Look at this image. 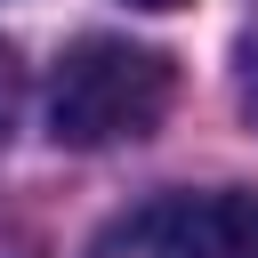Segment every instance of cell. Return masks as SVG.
I'll return each instance as SVG.
<instances>
[{
	"instance_id": "obj_4",
	"label": "cell",
	"mask_w": 258,
	"mask_h": 258,
	"mask_svg": "<svg viewBox=\"0 0 258 258\" xmlns=\"http://www.w3.org/2000/svg\"><path fill=\"white\" fill-rule=\"evenodd\" d=\"M129 8H153V16H161V8H185V0H129Z\"/></svg>"
},
{
	"instance_id": "obj_3",
	"label": "cell",
	"mask_w": 258,
	"mask_h": 258,
	"mask_svg": "<svg viewBox=\"0 0 258 258\" xmlns=\"http://www.w3.org/2000/svg\"><path fill=\"white\" fill-rule=\"evenodd\" d=\"M16 105H24V64H16V48H0V145L16 137Z\"/></svg>"
},
{
	"instance_id": "obj_2",
	"label": "cell",
	"mask_w": 258,
	"mask_h": 258,
	"mask_svg": "<svg viewBox=\"0 0 258 258\" xmlns=\"http://www.w3.org/2000/svg\"><path fill=\"white\" fill-rule=\"evenodd\" d=\"M89 258H258V194H161L113 218Z\"/></svg>"
},
{
	"instance_id": "obj_1",
	"label": "cell",
	"mask_w": 258,
	"mask_h": 258,
	"mask_svg": "<svg viewBox=\"0 0 258 258\" xmlns=\"http://www.w3.org/2000/svg\"><path fill=\"white\" fill-rule=\"evenodd\" d=\"M177 97V64L161 48H137V40H113V32H89L64 48L56 81H48V137L56 145H129L145 137Z\"/></svg>"
}]
</instances>
